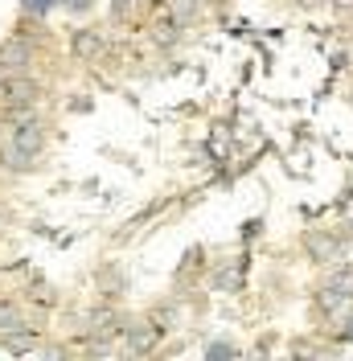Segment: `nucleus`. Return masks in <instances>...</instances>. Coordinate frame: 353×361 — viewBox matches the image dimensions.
Listing matches in <instances>:
<instances>
[{
	"label": "nucleus",
	"instance_id": "39448f33",
	"mask_svg": "<svg viewBox=\"0 0 353 361\" xmlns=\"http://www.w3.org/2000/svg\"><path fill=\"white\" fill-rule=\"evenodd\" d=\"M74 49H78V54H95V49H99V37H90V33H78V37H74Z\"/></svg>",
	"mask_w": 353,
	"mask_h": 361
},
{
	"label": "nucleus",
	"instance_id": "0eeeda50",
	"mask_svg": "<svg viewBox=\"0 0 353 361\" xmlns=\"http://www.w3.org/2000/svg\"><path fill=\"white\" fill-rule=\"evenodd\" d=\"M205 357H234V345H226V341H214V345L205 349Z\"/></svg>",
	"mask_w": 353,
	"mask_h": 361
},
{
	"label": "nucleus",
	"instance_id": "423d86ee",
	"mask_svg": "<svg viewBox=\"0 0 353 361\" xmlns=\"http://www.w3.org/2000/svg\"><path fill=\"white\" fill-rule=\"evenodd\" d=\"M62 8H66V13H74V17H83V13H90V8H95V0H62Z\"/></svg>",
	"mask_w": 353,
	"mask_h": 361
},
{
	"label": "nucleus",
	"instance_id": "6e6552de",
	"mask_svg": "<svg viewBox=\"0 0 353 361\" xmlns=\"http://www.w3.org/2000/svg\"><path fill=\"white\" fill-rule=\"evenodd\" d=\"M341 341H353V316L345 320V329H341Z\"/></svg>",
	"mask_w": 353,
	"mask_h": 361
},
{
	"label": "nucleus",
	"instance_id": "f257e3e1",
	"mask_svg": "<svg viewBox=\"0 0 353 361\" xmlns=\"http://www.w3.org/2000/svg\"><path fill=\"white\" fill-rule=\"evenodd\" d=\"M42 144H45L42 123H37V119H17V123H13V144H8V160H13L17 169H25L29 160L42 152Z\"/></svg>",
	"mask_w": 353,
	"mask_h": 361
},
{
	"label": "nucleus",
	"instance_id": "20e7f679",
	"mask_svg": "<svg viewBox=\"0 0 353 361\" xmlns=\"http://www.w3.org/2000/svg\"><path fill=\"white\" fill-rule=\"evenodd\" d=\"M0 333H21V316L13 308H0Z\"/></svg>",
	"mask_w": 353,
	"mask_h": 361
},
{
	"label": "nucleus",
	"instance_id": "f03ea898",
	"mask_svg": "<svg viewBox=\"0 0 353 361\" xmlns=\"http://www.w3.org/2000/svg\"><path fill=\"white\" fill-rule=\"evenodd\" d=\"M29 58H33V49L25 42H4L0 45V74H8V70H25L29 66Z\"/></svg>",
	"mask_w": 353,
	"mask_h": 361
},
{
	"label": "nucleus",
	"instance_id": "7ed1b4c3",
	"mask_svg": "<svg viewBox=\"0 0 353 361\" xmlns=\"http://www.w3.org/2000/svg\"><path fill=\"white\" fill-rule=\"evenodd\" d=\"M58 4H62V0H21V8L29 13V17H49Z\"/></svg>",
	"mask_w": 353,
	"mask_h": 361
}]
</instances>
